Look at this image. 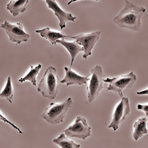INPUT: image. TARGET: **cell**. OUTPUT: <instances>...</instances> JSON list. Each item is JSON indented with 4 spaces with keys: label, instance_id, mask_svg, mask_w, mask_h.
I'll return each instance as SVG.
<instances>
[{
    "label": "cell",
    "instance_id": "7c38bea8",
    "mask_svg": "<svg viewBox=\"0 0 148 148\" xmlns=\"http://www.w3.org/2000/svg\"><path fill=\"white\" fill-rule=\"evenodd\" d=\"M56 43H59L62 45L70 53L71 58L70 65L71 68L76 56L80 51H84V48L80 44H79L76 41L73 42H68L66 41L65 39H58L56 41Z\"/></svg>",
    "mask_w": 148,
    "mask_h": 148
},
{
    "label": "cell",
    "instance_id": "9a60e30c",
    "mask_svg": "<svg viewBox=\"0 0 148 148\" xmlns=\"http://www.w3.org/2000/svg\"><path fill=\"white\" fill-rule=\"evenodd\" d=\"M147 117H143L138 119L134 125V132L132 137L134 139L137 141L147 133Z\"/></svg>",
    "mask_w": 148,
    "mask_h": 148
},
{
    "label": "cell",
    "instance_id": "277c9868",
    "mask_svg": "<svg viewBox=\"0 0 148 148\" xmlns=\"http://www.w3.org/2000/svg\"><path fill=\"white\" fill-rule=\"evenodd\" d=\"M137 80V76L133 71L127 75L116 77L114 78L108 77L103 79V82L109 83L107 91H111L119 93L120 97H122V91L125 88H130Z\"/></svg>",
    "mask_w": 148,
    "mask_h": 148
},
{
    "label": "cell",
    "instance_id": "ffe728a7",
    "mask_svg": "<svg viewBox=\"0 0 148 148\" xmlns=\"http://www.w3.org/2000/svg\"><path fill=\"white\" fill-rule=\"evenodd\" d=\"M1 120H3L4 121V122H6V123H9V124H10L12 127H14V128L15 129H16V130H18L19 132V133H21V134H23V132L21 131V130H20V129L19 128H18V127H16L14 124H13L12 123H11L10 122H9V120H7L3 115H2V114H1Z\"/></svg>",
    "mask_w": 148,
    "mask_h": 148
},
{
    "label": "cell",
    "instance_id": "3957f363",
    "mask_svg": "<svg viewBox=\"0 0 148 148\" xmlns=\"http://www.w3.org/2000/svg\"><path fill=\"white\" fill-rule=\"evenodd\" d=\"M72 104V99L69 97L61 103H51L50 106L45 110L41 117L47 122L51 125H57L62 123L66 113Z\"/></svg>",
    "mask_w": 148,
    "mask_h": 148
},
{
    "label": "cell",
    "instance_id": "2e32d148",
    "mask_svg": "<svg viewBox=\"0 0 148 148\" xmlns=\"http://www.w3.org/2000/svg\"><path fill=\"white\" fill-rule=\"evenodd\" d=\"M53 142L62 148H79L80 145L76 143L74 141L66 137L65 134H61L56 138H55Z\"/></svg>",
    "mask_w": 148,
    "mask_h": 148
},
{
    "label": "cell",
    "instance_id": "d6986e66",
    "mask_svg": "<svg viewBox=\"0 0 148 148\" xmlns=\"http://www.w3.org/2000/svg\"><path fill=\"white\" fill-rule=\"evenodd\" d=\"M137 109L139 110L143 111L146 114V116L147 117L148 116V105L147 104H146V105L138 104L137 105Z\"/></svg>",
    "mask_w": 148,
    "mask_h": 148
},
{
    "label": "cell",
    "instance_id": "4fadbf2b",
    "mask_svg": "<svg viewBox=\"0 0 148 148\" xmlns=\"http://www.w3.org/2000/svg\"><path fill=\"white\" fill-rule=\"evenodd\" d=\"M36 32L39 33L42 38L49 40L52 45H56V41L58 39H64L66 38H70V36H66L60 32L52 31L49 27L36 30Z\"/></svg>",
    "mask_w": 148,
    "mask_h": 148
},
{
    "label": "cell",
    "instance_id": "5b68a950",
    "mask_svg": "<svg viewBox=\"0 0 148 148\" xmlns=\"http://www.w3.org/2000/svg\"><path fill=\"white\" fill-rule=\"evenodd\" d=\"M90 84L87 86L88 102L91 103L99 95L103 88V73L102 66L97 65L92 68L90 73Z\"/></svg>",
    "mask_w": 148,
    "mask_h": 148
},
{
    "label": "cell",
    "instance_id": "ac0fdd59",
    "mask_svg": "<svg viewBox=\"0 0 148 148\" xmlns=\"http://www.w3.org/2000/svg\"><path fill=\"white\" fill-rule=\"evenodd\" d=\"M13 97V90L12 85L10 77H8L7 80V84L4 90L0 94V97L5 98L9 102L12 104V99Z\"/></svg>",
    "mask_w": 148,
    "mask_h": 148
},
{
    "label": "cell",
    "instance_id": "7a4b0ae2",
    "mask_svg": "<svg viewBox=\"0 0 148 148\" xmlns=\"http://www.w3.org/2000/svg\"><path fill=\"white\" fill-rule=\"evenodd\" d=\"M60 81L57 70L53 66H49L40 81L37 90L43 97L50 99H55L58 92Z\"/></svg>",
    "mask_w": 148,
    "mask_h": 148
},
{
    "label": "cell",
    "instance_id": "6da1fadb",
    "mask_svg": "<svg viewBox=\"0 0 148 148\" xmlns=\"http://www.w3.org/2000/svg\"><path fill=\"white\" fill-rule=\"evenodd\" d=\"M145 12L146 8L144 7L126 0L125 8L114 18L113 21L121 28L140 31L142 27L141 19Z\"/></svg>",
    "mask_w": 148,
    "mask_h": 148
},
{
    "label": "cell",
    "instance_id": "ba28073f",
    "mask_svg": "<svg viewBox=\"0 0 148 148\" xmlns=\"http://www.w3.org/2000/svg\"><path fill=\"white\" fill-rule=\"evenodd\" d=\"M101 32L97 31L88 34H79L75 36H70L75 39V41L84 48L83 58L86 59L91 55L92 50L100 38Z\"/></svg>",
    "mask_w": 148,
    "mask_h": 148
},
{
    "label": "cell",
    "instance_id": "44dd1931",
    "mask_svg": "<svg viewBox=\"0 0 148 148\" xmlns=\"http://www.w3.org/2000/svg\"><path fill=\"white\" fill-rule=\"evenodd\" d=\"M148 93V90L146 89V90L142 91H140V92H137V94L138 95H147Z\"/></svg>",
    "mask_w": 148,
    "mask_h": 148
},
{
    "label": "cell",
    "instance_id": "8fae6325",
    "mask_svg": "<svg viewBox=\"0 0 148 148\" xmlns=\"http://www.w3.org/2000/svg\"><path fill=\"white\" fill-rule=\"evenodd\" d=\"M65 71V75L64 78L60 81L61 84H66V86H70L72 85H82L83 84H87V82L90 80V75L86 77L81 76L75 72H74L71 68L64 67Z\"/></svg>",
    "mask_w": 148,
    "mask_h": 148
},
{
    "label": "cell",
    "instance_id": "52a82bcc",
    "mask_svg": "<svg viewBox=\"0 0 148 148\" xmlns=\"http://www.w3.org/2000/svg\"><path fill=\"white\" fill-rule=\"evenodd\" d=\"M1 27L5 30L12 42H15L18 45L29 41L30 35L24 31L23 25L21 23L11 24L5 20L1 25Z\"/></svg>",
    "mask_w": 148,
    "mask_h": 148
},
{
    "label": "cell",
    "instance_id": "e0dca14e",
    "mask_svg": "<svg viewBox=\"0 0 148 148\" xmlns=\"http://www.w3.org/2000/svg\"><path fill=\"white\" fill-rule=\"evenodd\" d=\"M31 70L29 73L25 77L19 79V82L23 83L25 81H30L33 85H36V77L39 72L40 69L42 68L41 64H39L36 66L34 67L33 65L30 66Z\"/></svg>",
    "mask_w": 148,
    "mask_h": 148
},
{
    "label": "cell",
    "instance_id": "5bb4252c",
    "mask_svg": "<svg viewBox=\"0 0 148 148\" xmlns=\"http://www.w3.org/2000/svg\"><path fill=\"white\" fill-rule=\"evenodd\" d=\"M29 2V0H12L7 4L6 9L13 16H17L19 13L25 11L26 6Z\"/></svg>",
    "mask_w": 148,
    "mask_h": 148
},
{
    "label": "cell",
    "instance_id": "9c48e42d",
    "mask_svg": "<svg viewBox=\"0 0 148 148\" xmlns=\"http://www.w3.org/2000/svg\"><path fill=\"white\" fill-rule=\"evenodd\" d=\"M121 97L122 100L116 108L113 114L111 123L108 126L109 128H112L114 131L117 130L120 124L125 119L131 111L129 99L123 96Z\"/></svg>",
    "mask_w": 148,
    "mask_h": 148
},
{
    "label": "cell",
    "instance_id": "8992f818",
    "mask_svg": "<svg viewBox=\"0 0 148 148\" xmlns=\"http://www.w3.org/2000/svg\"><path fill=\"white\" fill-rule=\"evenodd\" d=\"M64 132L68 137L85 140L91 136V127L85 118L79 116L76 119L75 122L64 131Z\"/></svg>",
    "mask_w": 148,
    "mask_h": 148
},
{
    "label": "cell",
    "instance_id": "30bf717a",
    "mask_svg": "<svg viewBox=\"0 0 148 148\" xmlns=\"http://www.w3.org/2000/svg\"><path fill=\"white\" fill-rule=\"evenodd\" d=\"M45 3L48 8L54 12V14L57 16L59 21V25L61 30L65 28L66 23L67 21L75 22L76 19V16H73L71 13H67L60 8L57 2L54 0H46Z\"/></svg>",
    "mask_w": 148,
    "mask_h": 148
}]
</instances>
